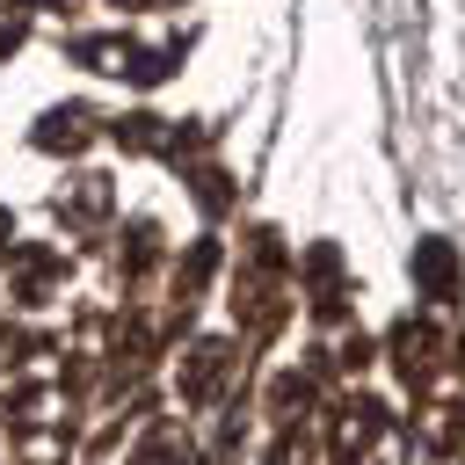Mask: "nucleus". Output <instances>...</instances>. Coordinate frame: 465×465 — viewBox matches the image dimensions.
<instances>
[{"instance_id": "obj_1", "label": "nucleus", "mask_w": 465, "mask_h": 465, "mask_svg": "<svg viewBox=\"0 0 465 465\" xmlns=\"http://www.w3.org/2000/svg\"><path fill=\"white\" fill-rule=\"evenodd\" d=\"M73 58L94 65V73H124V80L153 87V80H167V65H174L182 51H174V44H167V51H145V44H131V36H87V44H73Z\"/></svg>"}, {"instance_id": "obj_2", "label": "nucleus", "mask_w": 465, "mask_h": 465, "mask_svg": "<svg viewBox=\"0 0 465 465\" xmlns=\"http://www.w3.org/2000/svg\"><path fill=\"white\" fill-rule=\"evenodd\" d=\"M414 283H421V298L450 305V298H458V247H450V240H421V247H414Z\"/></svg>"}, {"instance_id": "obj_3", "label": "nucleus", "mask_w": 465, "mask_h": 465, "mask_svg": "<svg viewBox=\"0 0 465 465\" xmlns=\"http://www.w3.org/2000/svg\"><path fill=\"white\" fill-rule=\"evenodd\" d=\"M436 349H443V334H436L429 320H400V327H392V363H400V378H429V371H436Z\"/></svg>"}, {"instance_id": "obj_4", "label": "nucleus", "mask_w": 465, "mask_h": 465, "mask_svg": "<svg viewBox=\"0 0 465 465\" xmlns=\"http://www.w3.org/2000/svg\"><path fill=\"white\" fill-rule=\"evenodd\" d=\"M225 371H232V349H225V341H196L189 363H182V400H211Z\"/></svg>"}, {"instance_id": "obj_5", "label": "nucleus", "mask_w": 465, "mask_h": 465, "mask_svg": "<svg viewBox=\"0 0 465 465\" xmlns=\"http://www.w3.org/2000/svg\"><path fill=\"white\" fill-rule=\"evenodd\" d=\"M378 429H385V407H378V400H356V407H349V421L334 429V458H341V465H356V458L371 450V436H378Z\"/></svg>"}, {"instance_id": "obj_6", "label": "nucleus", "mask_w": 465, "mask_h": 465, "mask_svg": "<svg viewBox=\"0 0 465 465\" xmlns=\"http://www.w3.org/2000/svg\"><path fill=\"white\" fill-rule=\"evenodd\" d=\"M87 138H94V116H87V109H51V116L36 124V145H44V153H80Z\"/></svg>"}, {"instance_id": "obj_7", "label": "nucleus", "mask_w": 465, "mask_h": 465, "mask_svg": "<svg viewBox=\"0 0 465 465\" xmlns=\"http://www.w3.org/2000/svg\"><path fill=\"white\" fill-rule=\"evenodd\" d=\"M305 276H312V312L334 320L341 312V262H334V247H312L305 254Z\"/></svg>"}, {"instance_id": "obj_8", "label": "nucleus", "mask_w": 465, "mask_h": 465, "mask_svg": "<svg viewBox=\"0 0 465 465\" xmlns=\"http://www.w3.org/2000/svg\"><path fill=\"white\" fill-rule=\"evenodd\" d=\"M51 269H58V262H51L44 247H29V254L15 262V298H44V283H51Z\"/></svg>"}, {"instance_id": "obj_9", "label": "nucleus", "mask_w": 465, "mask_h": 465, "mask_svg": "<svg viewBox=\"0 0 465 465\" xmlns=\"http://www.w3.org/2000/svg\"><path fill=\"white\" fill-rule=\"evenodd\" d=\"M131 465H189V450H182V436H174V429H160V436H153Z\"/></svg>"}, {"instance_id": "obj_10", "label": "nucleus", "mask_w": 465, "mask_h": 465, "mask_svg": "<svg viewBox=\"0 0 465 465\" xmlns=\"http://www.w3.org/2000/svg\"><path fill=\"white\" fill-rule=\"evenodd\" d=\"M189 182H196V203H203V211H225V196H232V189H225V174H218V167H196Z\"/></svg>"}, {"instance_id": "obj_11", "label": "nucleus", "mask_w": 465, "mask_h": 465, "mask_svg": "<svg viewBox=\"0 0 465 465\" xmlns=\"http://www.w3.org/2000/svg\"><path fill=\"white\" fill-rule=\"evenodd\" d=\"M211 262H218V247H211V240H196V247H189V262H182V298L211 276Z\"/></svg>"}, {"instance_id": "obj_12", "label": "nucleus", "mask_w": 465, "mask_h": 465, "mask_svg": "<svg viewBox=\"0 0 465 465\" xmlns=\"http://www.w3.org/2000/svg\"><path fill=\"white\" fill-rule=\"evenodd\" d=\"M305 400H312V385H305V378H276V421H291Z\"/></svg>"}, {"instance_id": "obj_13", "label": "nucleus", "mask_w": 465, "mask_h": 465, "mask_svg": "<svg viewBox=\"0 0 465 465\" xmlns=\"http://www.w3.org/2000/svg\"><path fill=\"white\" fill-rule=\"evenodd\" d=\"M269 465H305V443H298V436H283V450H276Z\"/></svg>"}, {"instance_id": "obj_14", "label": "nucleus", "mask_w": 465, "mask_h": 465, "mask_svg": "<svg viewBox=\"0 0 465 465\" xmlns=\"http://www.w3.org/2000/svg\"><path fill=\"white\" fill-rule=\"evenodd\" d=\"M124 7H174V0H124Z\"/></svg>"}, {"instance_id": "obj_15", "label": "nucleus", "mask_w": 465, "mask_h": 465, "mask_svg": "<svg viewBox=\"0 0 465 465\" xmlns=\"http://www.w3.org/2000/svg\"><path fill=\"white\" fill-rule=\"evenodd\" d=\"M458 371H465V341H458Z\"/></svg>"}]
</instances>
